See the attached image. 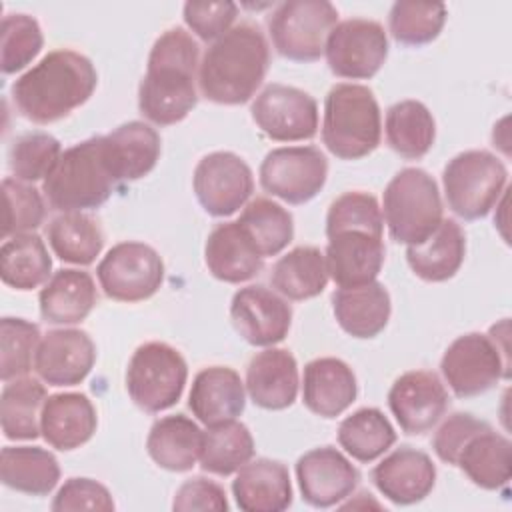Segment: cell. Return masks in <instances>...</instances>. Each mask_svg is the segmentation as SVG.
<instances>
[{
	"mask_svg": "<svg viewBox=\"0 0 512 512\" xmlns=\"http://www.w3.org/2000/svg\"><path fill=\"white\" fill-rule=\"evenodd\" d=\"M372 482L378 492L398 506L424 500L436 484L432 458L412 446H400L372 468Z\"/></svg>",
	"mask_w": 512,
	"mask_h": 512,
	"instance_id": "cell-21",
	"label": "cell"
},
{
	"mask_svg": "<svg viewBox=\"0 0 512 512\" xmlns=\"http://www.w3.org/2000/svg\"><path fill=\"white\" fill-rule=\"evenodd\" d=\"M324 252L316 246H296L272 266V288L288 300H310L328 284Z\"/></svg>",
	"mask_w": 512,
	"mask_h": 512,
	"instance_id": "cell-35",
	"label": "cell"
},
{
	"mask_svg": "<svg viewBox=\"0 0 512 512\" xmlns=\"http://www.w3.org/2000/svg\"><path fill=\"white\" fill-rule=\"evenodd\" d=\"M0 480L16 492L46 496L60 480V466L56 456L40 446H6L0 454Z\"/></svg>",
	"mask_w": 512,
	"mask_h": 512,
	"instance_id": "cell-34",
	"label": "cell"
},
{
	"mask_svg": "<svg viewBox=\"0 0 512 512\" xmlns=\"http://www.w3.org/2000/svg\"><path fill=\"white\" fill-rule=\"evenodd\" d=\"M268 64L270 48L264 32L252 22H240L206 48L198 68V88L210 102L244 104L260 88Z\"/></svg>",
	"mask_w": 512,
	"mask_h": 512,
	"instance_id": "cell-3",
	"label": "cell"
},
{
	"mask_svg": "<svg viewBox=\"0 0 512 512\" xmlns=\"http://www.w3.org/2000/svg\"><path fill=\"white\" fill-rule=\"evenodd\" d=\"M44 36L36 18L28 14H8L0 30V68L14 74L26 68L42 50Z\"/></svg>",
	"mask_w": 512,
	"mask_h": 512,
	"instance_id": "cell-46",
	"label": "cell"
},
{
	"mask_svg": "<svg viewBox=\"0 0 512 512\" xmlns=\"http://www.w3.org/2000/svg\"><path fill=\"white\" fill-rule=\"evenodd\" d=\"M386 142L406 160L428 154L436 138V122L430 110L418 100H400L386 110Z\"/></svg>",
	"mask_w": 512,
	"mask_h": 512,
	"instance_id": "cell-38",
	"label": "cell"
},
{
	"mask_svg": "<svg viewBox=\"0 0 512 512\" xmlns=\"http://www.w3.org/2000/svg\"><path fill=\"white\" fill-rule=\"evenodd\" d=\"M98 74L90 58L60 48L14 80L10 94L18 112L34 124H52L82 106L96 90Z\"/></svg>",
	"mask_w": 512,
	"mask_h": 512,
	"instance_id": "cell-2",
	"label": "cell"
},
{
	"mask_svg": "<svg viewBox=\"0 0 512 512\" xmlns=\"http://www.w3.org/2000/svg\"><path fill=\"white\" fill-rule=\"evenodd\" d=\"M230 318L236 332L252 346H274L288 336L292 306L262 284L240 288L230 302Z\"/></svg>",
	"mask_w": 512,
	"mask_h": 512,
	"instance_id": "cell-17",
	"label": "cell"
},
{
	"mask_svg": "<svg viewBox=\"0 0 512 512\" xmlns=\"http://www.w3.org/2000/svg\"><path fill=\"white\" fill-rule=\"evenodd\" d=\"M94 278L86 270L62 268L40 290V314L50 324H78L96 306Z\"/></svg>",
	"mask_w": 512,
	"mask_h": 512,
	"instance_id": "cell-31",
	"label": "cell"
},
{
	"mask_svg": "<svg viewBox=\"0 0 512 512\" xmlns=\"http://www.w3.org/2000/svg\"><path fill=\"white\" fill-rule=\"evenodd\" d=\"M172 508L178 512H190V510H216L226 512L228 500L224 488L208 478L196 476L186 480L174 494Z\"/></svg>",
	"mask_w": 512,
	"mask_h": 512,
	"instance_id": "cell-52",
	"label": "cell"
},
{
	"mask_svg": "<svg viewBox=\"0 0 512 512\" xmlns=\"http://www.w3.org/2000/svg\"><path fill=\"white\" fill-rule=\"evenodd\" d=\"M358 384L352 368L332 356L314 358L304 366L302 402L322 418H336L356 400Z\"/></svg>",
	"mask_w": 512,
	"mask_h": 512,
	"instance_id": "cell-24",
	"label": "cell"
},
{
	"mask_svg": "<svg viewBox=\"0 0 512 512\" xmlns=\"http://www.w3.org/2000/svg\"><path fill=\"white\" fill-rule=\"evenodd\" d=\"M40 380L20 376L4 382L0 394V422L8 440H34L40 434V416L46 402Z\"/></svg>",
	"mask_w": 512,
	"mask_h": 512,
	"instance_id": "cell-37",
	"label": "cell"
},
{
	"mask_svg": "<svg viewBox=\"0 0 512 512\" xmlns=\"http://www.w3.org/2000/svg\"><path fill=\"white\" fill-rule=\"evenodd\" d=\"M298 364L292 352L268 346L246 366V392L264 410H284L298 396Z\"/></svg>",
	"mask_w": 512,
	"mask_h": 512,
	"instance_id": "cell-22",
	"label": "cell"
},
{
	"mask_svg": "<svg viewBox=\"0 0 512 512\" xmlns=\"http://www.w3.org/2000/svg\"><path fill=\"white\" fill-rule=\"evenodd\" d=\"M198 58L200 46L184 28H170L156 38L138 86V110L148 122L170 126L194 110Z\"/></svg>",
	"mask_w": 512,
	"mask_h": 512,
	"instance_id": "cell-1",
	"label": "cell"
},
{
	"mask_svg": "<svg viewBox=\"0 0 512 512\" xmlns=\"http://www.w3.org/2000/svg\"><path fill=\"white\" fill-rule=\"evenodd\" d=\"M254 456V438L246 424L234 420L206 426L200 468L216 476L238 472Z\"/></svg>",
	"mask_w": 512,
	"mask_h": 512,
	"instance_id": "cell-40",
	"label": "cell"
},
{
	"mask_svg": "<svg viewBox=\"0 0 512 512\" xmlns=\"http://www.w3.org/2000/svg\"><path fill=\"white\" fill-rule=\"evenodd\" d=\"M2 194L6 206L2 228L4 238L34 232L44 222L46 204L38 188L18 178H4Z\"/></svg>",
	"mask_w": 512,
	"mask_h": 512,
	"instance_id": "cell-47",
	"label": "cell"
},
{
	"mask_svg": "<svg viewBox=\"0 0 512 512\" xmlns=\"http://www.w3.org/2000/svg\"><path fill=\"white\" fill-rule=\"evenodd\" d=\"M326 238V268L338 288L376 280L386 256L382 234L364 228H340L328 232Z\"/></svg>",
	"mask_w": 512,
	"mask_h": 512,
	"instance_id": "cell-18",
	"label": "cell"
},
{
	"mask_svg": "<svg viewBox=\"0 0 512 512\" xmlns=\"http://www.w3.org/2000/svg\"><path fill=\"white\" fill-rule=\"evenodd\" d=\"M102 138L106 162L118 184L150 174L160 158V136L146 122H126Z\"/></svg>",
	"mask_w": 512,
	"mask_h": 512,
	"instance_id": "cell-28",
	"label": "cell"
},
{
	"mask_svg": "<svg viewBox=\"0 0 512 512\" xmlns=\"http://www.w3.org/2000/svg\"><path fill=\"white\" fill-rule=\"evenodd\" d=\"M442 184L448 208L462 220H478L498 204L508 184V170L486 150H466L448 160Z\"/></svg>",
	"mask_w": 512,
	"mask_h": 512,
	"instance_id": "cell-7",
	"label": "cell"
},
{
	"mask_svg": "<svg viewBox=\"0 0 512 512\" xmlns=\"http://www.w3.org/2000/svg\"><path fill=\"white\" fill-rule=\"evenodd\" d=\"M204 260L210 274L228 284L246 282L264 268V258L238 220L212 228L204 244Z\"/></svg>",
	"mask_w": 512,
	"mask_h": 512,
	"instance_id": "cell-23",
	"label": "cell"
},
{
	"mask_svg": "<svg viewBox=\"0 0 512 512\" xmlns=\"http://www.w3.org/2000/svg\"><path fill=\"white\" fill-rule=\"evenodd\" d=\"M454 466H458L472 484L484 490H500L510 482L512 444L486 424L464 442Z\"/></svg>",
	"mask_w": 512,
	"mask_h": 512,
	"instance_id": "cell-30",
	"label": "cell"
},
{
	"mask_svg": "<svg viewBox=\"0 0 512 512\" xmlns=\"http://www.w3.org/2000/svg\"><path fill=\"white\" fill-rule=\"evenodd\" d=\"M204 442V430L184 416L172 414L158 418L148 432L146 450L148 456L164 470L188 472L200 462Z\"/></svg>",
	"mask_w": 512,
	"mask_h": 512,
	"instance_id": "cell-32",
	"label": "cell"
},
{
	"mask_svg": "<svg viewBox=\"0 0 512 512\" xmlns=\"http://www.w3.org/2000/svg\"><path fill=\"white\" fill-rule=\"evenodd\" d=\"M244 406V382L234 368L208 366L194 376L188 408L204 426L234 420L244 412Z\"/></svg>",
	"mask_w": 512,
	"mask_h": 512,
	"instance_id": "cell-26",
	"label": "cell"
},
{
	"mask_svg": "<svg viewBox=\"0 0 512 512\" xmlns=\"http://www.w3.org/2000/svg\"><path fill=\"white\" fill-rule=\"evenodd\" d=\"M188 366L184 356L166 342L138 346L126 368V390L132 402L156 414L174 406L186 386Z\"/></svg>",
	"mask_w": 512,
	"mask_h": 512,
	"instance_id": "cell-8",
	"label": "cell"
},
{
	"mask_svg": "<svg viewBox=\"0 0 512 512\" xmlns=\"http://www.w3.org/2000/svg\"><path fill=\"white\" fill-rule=\"evenodd\" d=\"M96 346L80 328H56L40 338L34 370L50 386H76L92 370Z\"/></svg>",
	"mask_w": 512,
	"mask_h": 512,
	"instance_id": "cell-20",
	"label": "cell"
},
{
	"mask_svg": "<svg viewBox=\"0 0 512 512\" xmlns=\"http://www.w3.org/2000/svg\"><path fill=\"white\" fill-rule=\"evenodd\" d=\"M116 186L106 162L104 138L92 136L62 152L54 170L44 178L42 192L58 212H84L102 206Z\"/></svg>",
	"mask_w": 512,
	"mask_h": 512,
	"instance_id": "cell-4",
	"label": "cell"
},
{
	"mask_svg": "<svg viewBox=\"0 0 512 512\" xmlns=\"http://www.w3.org/2000/svg\"><path fill=\"white\" fill-rule=\"evenodd\" d=\"M54 512L68 510H114L112 494L104 484L92 478H68L52 500Z\"/></svg>",
	"mask_w": 512,
	"mask_h": 512,
	"instance_id": "cell-50",
	"label": "cell"
},
{
	"mask_svg": "<svg viewBox=\"0 0 512 512\" xmlns=\"http://www.w3.org/2000/svg\"><path fill=\"white\" fill-rule=\"evenodd\" d=\"M380 210L392 240L406 246L424 242L444 220L438 184L422 168H402L392 176Z\"/></svg>",
	"mask_w": 512,
	"mask_h": 512,
	"instance_id": "cell-6",
	"label": "cell"
},
{
	"mask_svg": "<svg viewBox=\"0 0 512 512\" xmlns=\"http://www.w3.org/2000/svg\"><path fill=\"white\" fill-rule=\"evenodd\" d=\"M332 312L346 334L354 338H374L390 320V294L378 280L352 288H338L332 294Z\"/></svg>",
	"mask_w": 512,
	"mask_h": 512,
	"instance_id": "cell-29",
	"label": "cell"
},
{
	"mask_svg": "<svg viewBox=\"0 0 512 512\" xmlns=\"http://www.w3.org/2000/svg\"><path fill=\"white\" fill-rule=\"evenodd\" d=\"M382 138L380 106L362 84H336L324 100L322 142L340 160H358L374 152Z\"/></svg>",
	"mask_w": 512,
	"mask_h": 512,
	"instance_id": "cell-5",
	"label": "cell"
},
{
	"mask_svg": "<svg viewBox=\"0 0 512 512\" xmlns=\"http://www.w3.org/2000/svg\"><path fill=\"white\" fill-rule=\"evenodd\" d=\"M252 120L264 136L276 142L314 138L318 130L316 100L294 86L268 84L250 106Z\"/></svg>",
	"mask_w": 512,
	"mask_h": 512,
	"instance_id": "cell-15",
	"label": "cell"
},
{
	"mask_svg": "<svg viewBox=\"0 0 512 512\" xmlns=\"http://www.w3.org/2000/svg\"><path fill=\"white\" fill-rule=\"evenodd\" d=\"M324 54L328 68L338 78L368 80L386 62L388 36L376 20H342L330 30Z\"/></svg>",
	"mask_w": 512,
	"mask_h": 512,
	"instance_id": "cell-12",
	"label": "cell"
},
{
	"mask_svg": "<svg viewBox=\"0 0 512 512\" xmlns=\"http://www.w3.org/2000/svg\"><path fill=\"white\" fill-rule=\"evenodd\" d=\"M186 26L204 42H214L224 36L238 16V6L224 2H186L182 10Z\"/></svg>",
	"mask_w": 512,
	"mask_h": 512,
	"instance_id": "cell-49",
	"label": "cell"
},
{
	"mask_svg": "<svg viewBox=\"0 0 512 512\" xmlns=\"http://www.w3.org/2000/svg\"><path fill=\"white\" fill-rule=\"evenodd\" d=\"M488 422L478 420L476 416L468 414V412H456L452 416H448L436 430L434 438H432V448L436 452V456L446 462L452 464L456 462V456L460 452V448L464 446V442L478 432L480 428H484Z\"/></svg>",
	"mask_w": 512,
	"mask_h": 512,
	"instance_id": "cell-51",
	"label": "cell"
},
{
	"mask_svg": "<svg viewBox=\"0 0 512 512\" xmlns=\"http://www.w3.org/2000/svg\"><path fill=\"white\" fill-rule=\"evenodd\" d=\"M340 228H364L382 234L384 218L378 200L362 190H352L338 196L326 214V234Z\"/></svg>",
	"mask_w": 512,
	"mask_h": 512,
	"instance_id": "cell-48",
	"label": "cell"
},
{
	"mask_svg": "<svg viewBox=\"0 0 512 512\" xmlns=\"http://www.w3.org/2000/svg\"><path fill=\"white\" fill-rule=\"evenodd\" d=\"M232 494L244 512H282L292 504L290 472L278 460H250L232 480Z\"/></svg>",
	"mask_w": 512,
	"mask_h": 512,
	"instance_id": "cell-27",
	"label": "cell"
},
{
	"mask_svg": "<svg viewBox=\"0 0 512 512\" xmlns=\"http://www.w3.org/2000/svg\"><path fill=\"white\" fill-rule=\"evenodd\" d=\"M338 444L358 462L380 458L394 442L396 432L382 410L366 406L346 416L338 426Z\"/></svg>",
	"mask_w": 512,
	"mask_h": 512,
	"instance_id": "cell-41",
	"label": "cell"
},
{
	"mask_svg": "<svg viewBox=\"0 0 512 512\" xmlns=\"http://www.w3.org/2000/svg\"><path fill=\"white\" fill-rule=\"evenodd\" d=\"M328 160L316 146H284L270 150L260 164L262 188L288 202L304 204L326 184Z\"/></svg>",
	"mask_w": 512,
	"mask_h": 512,
	"instance_id": "cell-13",
	"label": "cell"
},
{
	"mask_svg": "<svg viewBox=\"0 0 512 512\" xmlns=\"http://www.w3.org/2000/svg\"><path fill=\"white\" fill-rule=\"evenodd\" d=\"M52 252L70 264L88 266L104 246V232L98 220L86 212H60L46 230Z\"/></svg>",
	"mask_w": 512,
	"mask_h": 512,
	"instance_id": "cell-39",
	"label": "cell"
},
{
	"mask_svg": "<svg viewBox=\"0 0 512 512\" xmlns=\"http://www.w3.org/2000/svg\"><path fill=\"white\" fill-rule=\"evenodd\" d=\"M192 186L200 206L210 216L224 218L246 206L254 192V176L238 154L218 150L196 164Z\"/></svg>",
	"mask_w": 512,
	"mask_h": 512,
	"instance_id": "cell-14",
	"label": "cell"
},
{
	"mask_svg": "<svg viewBox=\"0 0 512 512\" xmlns=\"http://www.w3.org/2000/svg\"><path fill=\"white\" fill-rule=\"evenodd\" d=\"M52 258L44 240L34 234L6 238L0 248V278L16 290H34L50 280Z\"/></svg>",
	"mask_w": 512,
	"mask_h": 512,
	"instance_id": "cell-36",
	"label": "cell"
},
{
	"mask_svg": "<svg viewBox=\"0 0 512 512\" xmlns=\"http://www.w3.org/2000/svg\"><path fill=\"white\" fill-rule=\"evenodd\" d=\"M238 222L252 238L262 258L280 254L294 238L292 214L270 198H254L246 202Z\"/></svg>",
	"mask_w": 512,
	"mask_h": 512,
	"instance_id": "cell-42",
	"label": "cell"
},
{
	"mask_svg": "<svg viewBox=\"0 0 512 512\" xmlns=\"http://www.w3.org/2000/svg\"><path fill=\"white\" fill-rule=\"evenodd\" d=\"M100 288L116 302H142L154 296L164 282L160 254L144 242L112 246L96 268Z\"/></svg>",
	"mask_w": 512,
	"mask_h": 512,
	"instance_id": "cell-11",
	"label": "cell"
},
{
	"mask_svg": "<svg viewBox=\"0 0 512 512\" xmlns=\"http://www.w3.org/2000/svg\"><path fill=\"white\" fill-rule=\"evenodd\" d=\"M338 10L326 0H288L274 8L268 32L276 52L294 62H314L324 54Z\"/></svg>",
	"mask_w": 512,
	"mask_h": 512,
	"instance_id": "cell-10",
	"label": "cell"
},
{
	"mask_svg": "<svg viewBox=\"0 0 512 512\" xmlns=\"http://www.w3.org/2000/svg\"><path fill=\"white\" fill-rule=\"evenodd\" d=\"M98 426L96 408L86 394L58 392L46 398L40 434L56 450L68 452L86 444Z\"/></svg>",
	"mask_w": 512,
	"mask_h": 512,
	"instance_id": "cell-25",
	"label": "cell"
},
{
	"mask_svg": "<svg viewBox=\"0 0 512 512\" xmlns=\"http://www.w3.org/2000/svg\"><path fill=\"white\" fill-rule=\"evenodd\" d=\"M40 328L24 318L6 316L0 320V378L10 382L32 370Z\"/></svg>",
	"mask_w": 512,
	"mask_h": 512,
	"instance_id": "cell-45",
	"label": "cell"
},
{
	"mask_svg": "<svg viewBox=\"0 0 512 512\" xmlns=\"http://www.w3.org/2000/svg\"><path fill=\"white\" fill-rule=\"evenodd\" d=\"M446 22L442 2H394L388 14L392 38L404 46H422L438 38Z\"/></svg>",
	"mask_w": 512,
	"mask_h": 512,
	"instance_id": "cell-43",
	"label": "cell"
},
{
	"mask_svg": "<svg viewBox=\"0 0 512 512\" xmlns=\"http://www.w3.org/2000/svg\"><path fill=\"white\" fill-rule=\"evenodd\" d=\"M62 156L60 142L48 132L20 134L8 150V166L22 182L42 180L54 170Z\"/></svg>",
	"mask_w": 512,
	"mask_h": 512,
	"instance_id": "cell-44",
	"label": "cell"
},
{
	"mask_svg": "<svg viewBox=\"0 0 512 512\" xmlns=\"http://www.w3.org/2000/svg\"><path fill=\"white\" fill-rule=\"evenodd\" d=\"M448 392L430 370H410L394 380L388 392V406L404 434L432 430L448 410Z\"/></svg>",
	"mask_w": 512,
	"mask_h": 512,
	"instance_id": "cell-16",
	"label": "cell"
},
{
	"mask_svg": "<svg viewBox=\"0 0 512 512\" xmlns=\"http://www.w3.org/2000/svg\"><path fill=\"white\" fill-rule=\"evenodd\" d=\"M508 366V346H500L492 332H468L458 336L440 360V372L458 398L488 392L498 380L510 376Z\"/></svg>",
	"mask_w": 512,
	"mask_h": 512,
	"instance_id": "cell-9",
	"label": "cell"
},
{
	"mask_svg": "<svg viewBox=\"0 0 512 512\" xmlns=\"http://www.w3.org/2000/svg\"><path fill=\"white\" fill-rule=\"evenodd\" d=\"M464 254V230L456 220L446 218L424 242L406 248V262L418 278L426 282H444L460 270Z\"/></svg>",
	"mask_w": 512,
	"mask_h": 512,
	"instance_id": "cell-33",
	"label": "cell"
},
{
	"mask_svg": "<svg viewBox=\"0 0 512 512\" xmlns=\"http://www.w3.org/2000/svg\"><path fill=\"white\" fill-rule=\"evenodd\" d=\"M296 478L302 498L310 506L330 508L354 492L360 472L340 450L320 446L298 458Z\"/></svg>",
	"mask_w": 512,
	"mask_h": 512,
	"instance_id": "cell-19",
	"label": "cell"
}]
</instances>
